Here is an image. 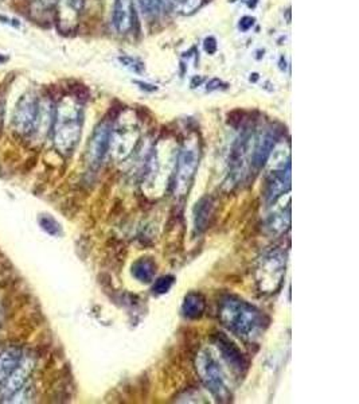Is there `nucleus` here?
Returning <instances> with one entry per match:
<instances>
[{
    "instance_id": "obj_1",
    "label": "nucleus",
    "mask_w": 359,
    "mask_h": 404,
    "mask_svg": "<svg viewBox=\"0 0 359 404\" xmlns=\"http://www.w3.org/2000/svg\"><path fill=\"white\" fill-rule=\"evenodd\" d=\"M219 318L229 331L249 341L257 338L265 328L264 314L259 309L233 296L221 304Z\"/></svg>"
},
{
    "instance_id": "obj_2",
    "label": "nucleus",
    "mask_w": 359,
    "mask_h": 404,
    "mask_svg": "<svg viewBox=\"0 0 359 404\" xmlns=\"http://www.w3.org/2000/svg\"><path fill=\"white\" fill-rule=\"evenodd\" d=\"M83 110L73 98H63L54 112L53 142L54 147L68 157L73 152L81 138Z\"/></svg>"
},
{
    "instance_id": "obj_3",
    "label": "nucleus",
    "mask_w": 359,
    "mask_h": 404,
    "mask_svg": "<svg viewBox=\"0 0 359 404\" xmlns=\"http://www.w3.org/2000/svg\"><path fill=\"white\" fill-rule=\"evenodd\" d=\"M198 375L202 380L204 387L216 398L218 402H230L231 392L229 387L228 379L218 364L216 357L209 351H202L195 360Z\"/></svg>"
},
{
    "instance_id": "obj_4",
    "label": "nucleus",
    "mask_w": 359,
    "mask_h": 404,
    "mask_svg": "<svg viewBox=\"0 0 359 404\" xmlns=\"http://www.w3.org/2000/svg\"><path fill=\"white\" fill-rule=\"evenodd\" d=\"M198 163H199V146L197 139L186 140L183 147L180 148L175 165V178H174L175 196H186L195 172L198 169Z\"/></svg>"
},
{
    "instance_id": "obj_5",
    "label": "nucleus",
    "mask_w": 359,
    "mask_h": 404,
    "mask_svg": "<svg viewBox=\"0 0 359 404\" xmlns=\"http://www.w3.org/2000/svg\"><path fill=\"white\" fill-rule=\"evenodd\" d=\"M286 275V255L275 249L268 252L260 260V264L256 271V281L261 293H276L281 286L283 278Z\"/></svg>"
},
{
    "instance_id": "obj_6",
    "label": "nucleus",
    "mask_w": 359,
    "mask_h": 404,
    "mask_svg": "<svg viewBox=\"0 0 359 404\" xmlns=\"http://www.w3.org/2000/svg\"><path fill=\"white\" fill-rule=\"evenodd\" d=\"M38 118L39 100L33 92H26L18 100L12 116V124L16 134L21 136L36 134Z\"/></svg>"
},
{
    "instance_id": "obj_7",
    "label": "nucleus",
    "mask_w": 359,
    "mask_h": 404,
    "mask_svg": "<svg viewBox=\"0 0 359 404\" xmlns=\"http://www.w3.org/2000/svg\"><path fill=\"white\" fill-rule=\"evenodd\" d=\"M110 127L108 123H101L90 138L86 160L92 169H97L104 160L110 146Z\"/></svg>"
},
{
    "instance_id": "obj_8",
    "label": "nucleus",
    "mask_w": 359,
    "mask_h": 404,
    "mask_svg": "<svg viewBox=\"0 0 359 404\" xmlns=\"http://www.w3.org/2000/svg\"><path fill=\"white\" fill-rule=\"evenodd\" d=\"M214 343L229 367L241 375L245 373V371L248 369V363H246V358L242 355V352L236 346V343L229 340L228 337L224 336L222 333L217 334Z\"/></svg>"
},
{
    "instance_id": "obj_9",
    "label": "nucleus",
    "mask_w": 359,
    "mask_h": 404,
    "mask_svg": "<svg viewBox=\"0 0 359 404\" xmlns=\"http://www.w3.org/2000/svg\"><path fill=\"white\" fill-rule=\"evenodd\" d=\"M139 140V130L136 127H120L110 133V146H113L116 157L127 158Z\"/></svg>"
},
{
    "instance_id": "obj_10",
    "label": "nucleus",
    "mask_w": 359,
    "mask_h": 404,
    "mask_svg": "<svg viewBox=\"0 0 359 404\" xmlns=\"http://www.w3.org/2000/svg\"><path fill=\"white\" fill-rule=\"evenodd\" d=\"M33 368H34V363L24 357L18 368L14 371V373H12L10 380L7 381V384L4 385L3 391L0 392V398H3L4 400H10L14 396H16L19 392L22 391L26 381L28 380L31 372H33Z\"/></svg>"
},
{
    "instance_id": "obj_11",
    "label": "nucleus",
    "mask_w": 359,
    "mask_h": 404,
    "mask_svg": "<svg viewBox=\"0 0 359 404\" xmlns=\"http://www.w3.org/2000/svg\"><path fill=\"white\" fill-rule=\"evenodd\" d=\"M85 0H58V29L62 33H72L78 24Z\"/></svg>"
},
{
    "instance_id": "obj_12",
    "label": "nucleus",
    "mask_w": 359,
    "mask_h": 404,
    "mask_svg": "<svg viewBox=\"0 0 359 404\" xmlns=\"http://www.w3.org/2000/svg\"><path fill=\"white\" fill-rule=\"evenodd\" d=\"M135 24L133 0H116L113 10V25L120 34H128Z\"/></svg>"
},
{
    "instance_id": "obj_13",
    "label": "nucleus",
    "mask_w": 359,
    "mask_h": 404,
    "mask_svg": "<svg viewBox=\"0 0 359 404\" xmlns=\"http://www.w3.org/2000/svg\"><path fill=\"white\" fill-rule=\"evenodd\" d=\"M291 187V167L284 170H274L266 185V201L276 202Z\"/></svg>"
},
{
    "instance_id": "obj_14",
    "label": "nucleus",
    "mask_w": 359,
    "mask_h": 404,
    "mask_svg": "<svg viewBox=\"0 0 359 404\" xmlns=\"http://www.w3.org/2000/svg\"><path fill=\"white\" fill-rule=\"evenodd\" d=\"M24 358V353L18 348L7 349L0 355V392L3 391L4 385L11 378L14 371L18 368L19 363Z\"/></svg>"
},
{
    "instance_id": "obj_15",
    "label": "nucleus",
    "mask_w": 359,
    "mask_h": 404,
    "mask_svg": "<svg viewBox=\"0 0 359 404\" xmlns=\"http://www.w3.org/2000/svg\"><path fill=\"white\" fill-rule=\"evenodd\" d=\"M276 146V135L272 133H265L261 135L253 148L251 154V166L256 169L263 167L264 165L268 162V158L272 152V150Z\"/></svg>"
},
{
    "instance_id": "obj_16",
    "label": "nucleus",
    "mask_w": 359,
    "mask_h": 404,
    "mask_svg": "<svg viewBox=\"0 0 359 404\" xmlns=\"http://www.w3.org/2000/svg\"><path fill=\"white\" fill-rule=\"evenodd\" d=\"M204 307H206V304H204V296L198 293H190L184 299L183 313L187 318H199L204 314Z\"/></svg>"
},
{
    "instance_id": "obj_17",
    "label": "nucleus",
    "mask_w": 359,
    "mask_h": 404,
    "mask_svg": "<svg viewBox=\"0 0 359 404\" xmlns=\"http://www.w3.org/2000/svg\"><path fill=\"white\" fill-rule=\"evenodd\" d=\"M291 221V213H289V208L287 210L284 207L281 208H276L274 213L269 214L268 219V228L275 233L284 232L289 225Z\"/></svg>"
},
{
    "instance_id": "obj_18",
    "label": "nucleus",
    "mask_w": 359,
    "mask_h": 404,
    "mask_svg": "<svg viewBox=\"0 0 359 404\" xmlns=\"http://www.w3.org/2000/svg\"><path fill=\"white\" fill-rule=\"evenodd\" d=\"M212 216H213V202L209 198H204L198 204V207L195 209V225H197V229L202 231L204 228H207Z\"/></svg>"
},
{
    "instance_id": "obj_19",
    "label": "nucleus",
    "mask_w": 359,
    "mask_h": 404,
    "mask_svg": "<svg viewBox=\"0 0 359 404\" xmlns=\"http://www.w3.org/2000/svg\"><path fill=\"white\" fill-rule=\"evenodd\" d=\"M132 274L140 282H150L152 279L154 274H155V264L150 259H144L143 257L133 264Z\"/></svg>"
},
{
    "instance_id": "obj_20",
    "label": "nucleus",
    "mask_w": 359,
    "mask_h": 404,
    "mask_svg": "<svg viewBox=\"0 0 359 404\" xmlns=\"http://www.w3.org/2000/svg\"><path fill=\"white\" fill-rule=\"evenodd\" d=\"M171 9L180 15H192L198 11L204 4V0H167Z\"/></svg>"
},
{
    "instance_id": "obj_21",
    "label": "nucleus",
    "mask_w": 359,
    "mask_h": 404,
    "mask_svg": "<svg viewBox=\"0 0 359 404\" xmlns=\"http://www.w3.org/2000/svg\"><path fill=\"white\" fill-rule=\"evenodd\" d=\"M38 222H39V227L51 236H58L62 233L60 224L54 220L50 214H41L38 217Z\"/></svg>"
},
{
    "instance_id": "obj_22",
    "label": "nucleus",
    "mask_w": 359,
    "mask_h": 404,
    "mask_svg": "<svg viewBox=\"0 0 359 404\" xmlns=\"http://www.w3.org/2000/svg\"><path fill=\"white\" fill-rule=\"evenodd\" d=\"M119 61L125 68H128L130 71L135 72V73H142L144 71L143 62H140L139 60H136V58H132V57L125 56V57H119Z\"/></svg>"
},
{
    "instance_id": "obj_23",
    "label": "nucleus",
    "mask_w": 359,
    "mask_h": 404,
    "mask_svg": "<svg viewBox=\"0 0 359 404\" xmlns=\"http://www.w3.org/2000/svg\"><path fill=\"white\" fill-rule=\"evenodd\" d=\"M172 283H174V279L171 276H163V278L157 279V282L154 286V291L157 294H165L171 289Z\"/></svg>"
},
{
    "instance_id": "obj_24",
    "label": "nucleus",
    "mask_w": 359,
    "mask_h": 404,
    "mask_svg": "<svg viewBox=\"0 0 359 404\" xmlns=\"http://www.w3.org/2000/svg\"><path fill=\"white\" fill-rule=\"evenodd\" d=\"M33 1V9L36 11H41V13H46L50 11L58 0H31Z\"/></svg>"
},
{
    "instance_id": "obj_25",
    "label": "nucleus",
    "mask_w": 359,
    "mask_h": 404,
    "mask_svg": "<svg viewBox=\"0 0 359 404\" xmlns=\"http://www.w3.org/2000/svg\"><path fill=\"white\" fill-rule=\"evenodd\" d=\"M254 22H256V19H254V18H251V16H244V18H241L239 25V30H241V31H244V33L249 31L251 27L254 26Z\"/></svg>"
},
{
    "instance_id": "obj_26",
    "label": "nucleus",
    "mask_w": 359,
    "mask_h": 404,
    "mask_svg": "<svg viewBox=\"0 0 359 404\" xmlns=\"http://www.w3.org/2000/svg\"><path fill=\"white\" fill-rule=\"evenodd\" d=\"M204 50H206V53H209V54H214L217 51V41L213 37L206 38L204 39Z\"/></svg>"
},
{
    "instance_id": "obj_27",
    "label": "nucleus",
    "mask_w": 359,
    "mask_h": 404,
    "mask_svg": "<svg viewBox=\"0 0 359 404\" xmlns=\"http://www.w3.org/2000/svg\"><path fill=\"white\" fill-rule=\"evenodd\" d=\"M10 58H9V56H6V54H1L0 53V65H3V63H6V62L9 61Z\"/></svg>"
},
{
    "instance_id": "obj_28",
    "label": "nucleus",
    "mask_w": 359,
    "mask_h": 404,
    "mask_svg": "<svg viewBox=\"0 0 359 404\" xmlns=\"http://www.w3.org/2000/svg\"><path fill=\"white\" fill-rule=\"evenodd\" d=\"M165 1H167V0H165Z\"/></svg>"
}]
</instances>
